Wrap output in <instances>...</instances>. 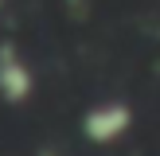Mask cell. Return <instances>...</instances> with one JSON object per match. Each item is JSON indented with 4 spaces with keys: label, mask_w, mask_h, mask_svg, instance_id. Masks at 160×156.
I'll use <instances>...</instances> for the list:
<instances>
[{
    "label": "cell",
    "mask_w": 160,
    "mask_h": 156,
    "mask_svg": "<svg viewBox=\"0 0 160 156\" xmlns=\"http://www.w3.org/2000/svg\"><path fill=\"white\" fill-rule=\"evenodd\" d=\"M133 125V105L129 101H98L94 109H86L82 117V129L94 144H106V140L125 137Z\"/></svg>",
    "instance_id": "1"
},
{
    "label": "cell",
    "mask_w": 160,
    "mask_h": 156,
    "mask_svg": "<svg viewBox=\"0 0 160 156\" xmlns=\"http://www.w3.org/2000/svg\"><path fill=\"white\" fill-rule=\"evenodd\" d=\"M31 90H35V78H31L28 62L20 59L16 43H0V94L12 105H20V101H28Z\"/></svg>",
    "instance_id": "2"
}]
</instances>
